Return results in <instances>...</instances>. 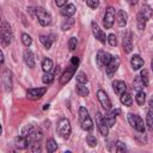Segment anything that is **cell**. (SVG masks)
Returning <instances> with one entry per match:
<instances>
[{"instance_id":"cell-10","label":"cell","mask_w":153,"mask_h":153,"mask_svg":"<svg viewBox=\"0 0 153 153\" xmlns=\"http://www.w3.org/2000/svg\"><path fill=\"white\" fill-rule=\"evenodd\" d=\"M47 92V87H36V88H29L26 92V97L31 100H37L44 96Z\"/></svg>"},{"instance_id":"cell-16","label":"cell","mask_w":153,"mask_h":153,"mask_svg":"<svg viewBox=\"0 0 153 153\" xmlns=\"http://www.w3.org/2000/svg\"><path fill=\"white\" fill-rule=\"evenodd\" d=\"M23 60L25 62V65L29 67V68H33L35 67V56H33V53L30 50V49H26L23 54Z\"/></svg>"},{"instance_id":"cell-28","label":"cell","mask_w":153,"mask_h":153,"mask_svg":"<svg viewBox=\"0 0 153 153\" xmlns=\"http://www.w3.org/2000/svg\"><path fill=\"white\" fill-rule=\"evenodd\" d=\"M53 67H54V63H53V61L47 57V59H44L42 61V69H43V72H51Z\"/></svg>"},{"instance_id":"cell-11","label":"cell","mask_w":153,"mask_h":153,"mask_svg":"<svg viewBox=\"0 0 153 153\" xmlns=\"http://www.w3.org/2000/svg\"><path fill=\"white\" fill-rule=\"evenodd\" d=\"M96 124H97V127H98L99 133H100L103 136H106V135L109 134V127L106 126L105 120H104V117L102 116L100 112H97V114H96Z\"/></svg>"},{"instance_id":"cell-15","label":"cell","mask_w":153,"mask_h":153,"mask_svg":"<svg viewBox=\"0 0 153 153\" xmlns=\"http://www.w3.org/2000/svg\"><path fill=\"white\" fill-rule=\"evenodd\" d=\"M11 75H12L11 72L5 68L4 72H2V84H4L6 91H11L12 90V76Z\"/></svg>"},{"instance_id":"cell-1","label":"cell","mask_w":153,"mask_h":153,"mask_svg":"<svg viewBox=\"0 0 153 153\" xmlns=\"http://www.w3.org/2000/svg\"><path fill=\"white\" fill-rule=\"evenodd\" d=\"M78 66H79V59H78L76 56H73V57L71 59V61H69V65H68L67 69H66V71L62 73V75L60 76V84H61V85L67 84V82L72 79V76L74 75V73H75V71H76V68H78Z\"/></svg>"},{"instance_id":"cell-21","label":"cell","mask_w":153,"mask_h":153,"mask_svg":"<svg viewBox=\"0 0 153 153\" xmlns=\"http://www.w3.org/2000/svg\"><path fill=\"white\" fill-rule=\"evenodd\" d=\"M127 19H128V14L123 10H120L116 14V20H117L118 26H121V27L126 26L127 25Z\"/></svg>"},{"instance_id":"cell-36","label":"cell","mask_w":153,"mask_h":153,"mask_svg":"<svg viewBox=\"0 0 153 153\" xmlns=\"http://www.w3.org/2000/svg\"><path fill=\"white\" fill-rule=\"evenodd\" d=\"M22 42H23V44H24L25 47H30L31 43H32V38H31L30 35L23 33V35H22Z\"/></svg>"},{"instance_id":"cell-47","label":"cell","mask_w":153,"mask_h":153,"mask_svg":"<svg viewBox=\"0 0 153 153\" xmlns=\"http://www.w3.org/2000/svg\"><path fill=\"white\" fill-rule=\"evenodd\" d=\"M151 68H152V71H153V60L151 61Z\"/></svg>"},{"instance_id":"cell-24","label":"cell","mask_w":153,"mask_h":153,"mask_svg":"<svg viewBox=\"0 0 153 153\" xmlns=\"http://www.w3.org/2000/svg\"><path fill=\"white\" fill-rule=\"evenodd\" d=\"M116 114H115V111L112 110V111H110L105 117H104V120H105V123H106V126L109 127V128H112L114 127V124H115V122H116Z\"/></svg>"},{"instance_id":"cell-23","label":"cell","mask_w":153,"mask_h":153,"mask_svg":"<svg viewBox=\"0 0 153 153\" xmlns=\"http://www.w3.org/2000/svg\"><path fill=\"white\" fill-rule=\"evenodd\" d=\"M143 87H146L145 82L142 81V79H141L140 75H136V76L134 78V80H133V88L137 92V91H142Z\"/></svg>"},{"instance_id":"cell-17","label":"cell","mask_w":153,"mask_h":153,"mask_svg":"<svg viewBox=\"0 0 153 153\" xmlns=\"http://www.w3.org/2000/svg\"><path fill=\"white\" fill-rule=\"evenodd\" d=\"M143 59L139 55V54H134L133 56H131V59H130V65H131V68L134 69V71H139V69H141L142 68V66H143Z\"/></svg>"},{"instance_id":"cell-22","label":"cell","mask_w":153,"mask_h":153,"mask_svg":"<svg viewBox=\"0 0 153 153\" xmlns=\"http://www.w3.org/2000/svg\"><path fill=\"white\" fill-rule=\"evenodd\" d=\"M74 24H75L74 18H73V17H67L66 19L62 20V23H61V29H62L63 31H68V30H71V29L74 26Z\"/></svg>"},{"instance_id":"cell-44","label":"cell","mask_w":153,"mask_h":153,"mask_svg":"<svg viewBox=\"0 0 153 153\" xmlns=\"http://www.w3.org/2000/svg\"><path fill=\"white\" fill-rule=\"evenodd\" d=\"M0 62H1V65L4 63V54L2 53H0Z\"/></svg>"},{"instance_id":"cell-5","label":"cell","mask_w":153,"mask_h":153,"mask_svg":"<svg viewBox=\"0 0 153 153\" xmlns=\"http://www.w3.org/2000/svg\"><path fill=\"white\" fill-rule=\"evenodd\" d=\"M35 14L38 19V23L42 26H48L51 24V16L43 8V7H37L35 10Z\"/></svg>"},{"instance_id":"cell-14","label":"cell","mask_w":153,"mask_h":153,"mask_svg":"<svg viewBox=\"0 0 153 153\" xmlns=\"http://www.w3.org/2000/svg\"><path fill=\"white\" fill-rule=\"evenodd\" d=\"M152 14H153L152 7H151L149 5H143V6L141 7V10L139 11V13H137V17H140V18H142L143 20L148 22V20L152 18Z\"/></svg>"},{"instance_id":"cell-41","label":"cell","mask_w":153,"mask_h":153,"mask_svg":"<svg viewBox=\"0 0 153 153\" xmlns=\"http://www.w3.org/2000/svg\"><path fill=\"white\" fill-rule=\"evenodd\" d=\"M86 4L90 8H93L96 10L98 6H99V0H86Z\"/></svg>"},{"instance_id":"cell-33","label":"cell","mask_w":153,"mask_h":153,"mask_svg":"<svg viewBox=\"0 0 153 153\" xmlns=\"http://www.w3.org/2000/svg\"><path fill=\"white\" fill-rule=\"evenodd\" d=\"M135 100H136L137 105H143L145 104V100H146V93L143 91H137L136 92Z\"/></svg>"},{"instance_id":"cell-29","label":"cell","mask_w":153,"mask_h":153,"mask_svg":"<svg viewBox=\"0 0 153 153\" xmlns=\"http://www.w3.org/2000/svg\"><path fill=\"white\" fill-rule=\"evenodd\" d=\"M121 103H122L123 105H126V106H131L133 99H131L130 94L127 93V92H124L123 94H121Z\"/></svg>"},{"instance_id":"cell-42","label":"cell","mask_w":153,"mask_h":153,"mask_svg":"<svg viewBox=\"0 0 153 153\" xmlns=\"http://www.w3.org/2000/svg\"><path fill=\"white\" fill-rule=\"evenodd\" d=\"M136 18H137V20H136V22H137V27H139L140 30H145V27H146V23H147V22L143 20V19L140 18V17H136Z\"/></svg>"},{"instance_id":"cell-19","label":"cell","mask_w":153,"mask_h":153,"mask_svg":"<svg viewBox=\"0 0 153 153\" xmlns=\"http://www.w3.org/2000/svg\"><path fill=\"white\" fill-rule=\"evenodd\" d=\"M60 12H61V14H62L65 18H67V17H73L74 13L76 12V7H75L73 4H68V5L63 6Z\"/></svg>"},{"instance_id":"cell-39","label":"cell","mask_w":153,"mask_h":153,"mask_svg":"<svg viewBox=\"0 0 153 153\" xmlns=\"http://www.w3.org/2000/svg\"><path fill=\"white\" fill-rule=\"evenodd\" d=\"M108 43L111 45V47H116L117 45V37L114 35V33H110L108 36Z\"/></svg>"},{"instance_id":"cell-30","label":"cell","mask_w":153,"mask_h":153,"mask_svg":"<svg viewBox=\"0 0 153 153\" xmlns=\"http://www.w3.org/2000/svg\"><path fill=\"white\" fill-rule=\"evenodd\" d=\"M45 147H47V151L49 153H53L57 149V143L55 142L54 139H48L47 140V143H45Z\"/></svg>"},{"instance_id":"cell-37","label":"cell","mask_w":153,"mask_h":153,"mask_svg":"<svg viewBox=\"0 0 153 153\" xmlns=\"http://www.w3.org/2000/svg\"><path fill=\"white\" fill-rule=\"evenodd\" d=\"M140 76H141V79H142V81L145 82V85L146 86H148V84H149V78H148V72H147V69H141V73H140Z\"/></svg>"},{"instance_id":"cell-7","label":"cell","mask_w":153,"mask_h":153,"mask_svg":"<svg viewBox=\"0 0 153 153\" xmlns=\"http://www.w3.org/2000/svg\"><path fill=\"white\" fill-rule=\"evenodd\" d=\"M1 41L4 45H8L12 42V30L8 23L2 22L1 25Z\"/></svg>"},{"instance_id":"cell-12","label":"cell","mask_w":153,"mask_h":153,"mask_svg":"<svg viewBox=\"0 0 153 153\" xmlns=\"http://www.w3.org/2000/svg\"><path fill=\"white\" fill-rule=\"evenodd\" d=\"M91 29H92V32H93L94 37H96L99 42L105 43V42L108 41V37L105 36V32L99 27V25H98L96 22H92V23H91Z\"/></svg>"},{"instance_id":"cell-8","label":"cell","mask_w":153,"mask_h":153,"mask_svg":"<svg viewBox=\"0 0 153 153\" xmlns=\"http://www.w3.org/2000/svg\"><path fill=\"white\" fill-rule=\"evenodd\" d=\"M120 63H121L120 56H112V57H111L110 62H109L108 66L105 67V72H106V75H108L109 78H111V76L116 73L117 68L120 67Z\"/></svg>"},{"instance_id":"cell-34","label":"cell","mask_w":153,"mask_h":153,"mask_svg":"<svg viewBox=\"0 0 153 153\" xmlns=\"http://www.w3.org/2000/svg\"><path fill=\"white\" fill-rule=\"evenodd\" d=\"M76 81L78 82H81V84H86L87 81H88V79H87V76H86V74L82 72V71H80V72H78L76 73Z\"/></svg>"},{"instance_id":"cell-35","label":"cell","mask_w":153,"mask_h":153,"mask_svg":"<svg viewBox=\"0 0 153 153\" xmlns=\"http://www.w3.org/2000/svg\"><path fill=\"white\" fill-rule=\"evenodd\" d=\"M86 142H87V145H88L90 147H96V145H97V139H96V136H93L92 134H87V135H86Z\"/></svg>"},{"instance_id":"cell-3","label":"cell","mask_w":153,"mask_h":153,"mask_svg":"<svg viewBox=\"0 0 153 153\" xmlns=\"http://www.w3.org/2000/svg\"><path fill=\"white\" fill-rule=\"evenodd\" d=\"M57 133L65 140H67L71 136L72 127H71V122L67 118H61L59 121V123H57Z\"/></svg>"},{"instance_id":"cell-25","label":"cell","mask_w":153,"mask_h":153,"mask_svg":"<svg viewBox=\"0 0 153 153\" xmlns=\"http://www.w3.org/2000/svg\"><path fill=\"white\" fill-rule=\"evenodd\" d=\"M75 90H76V93H78L80 97H87L88 93H90L88 88H87L84 84H81V82H78V84H76Z\"/></svg>"},{"instance_id":"cell-46","label":"cell","mask_w":153,"mask_h":153,"mask_svg":"<svg viewBox=\"0 0 153 153\" xmlns=\"http://www.w3.org/2000/svg\"><path fill=\"white\" fill-rule=\"evenodd\" d=\"M137 2V0H130V4H136Z\"/></svg>"},{"instance_id":"cell-40","label":"cell","mask_w":153,"mask_h":153,"mask_svg":"<svg viewBox=\"0 0 153 153\" xmlns=\"http://www.w3.org/2000/svg\"><path fill=\"white\" fill-rule=\"evenodd\" d=\"M116 152H126L127 151V147L126 145L122 142V141H117L116 142V148H115Z\"/></svg>"},{"instance_id":"cell-26","label":"cell","mask_w":153,"mask_h":153,"mask_svg":"<svg viewBox=\"0 0 153 153\" xmlns=\"http://www.w3.org/2000/svg\"><path fill=\"white\" fill-rule=\"evenodd\" d=\"M123 50L127 54H129L133 50V43H131V36L130 35L123 39Z\"/></svg>"},{"instance_id":"cell-20","label":"cell","mask_w":153,"mask_h":153,"mask_svg":"<svg viewBox=\"0 0 153 153\" xmlns=\"http://www.w3.org/2000/svg\"><path fill=\"white\" fill-rule=\"evenodd\" d=\"M29 140L25 137V136H17L16 139H14V145H16V147L18 148V149H25V148H27V146H29Z\"/></svg>"},{"instance_id":"cell-38","label":"cell","mask_w":153,"mask_h":153,"mask_svg":"<svg viewBox=\"0 0 153 153\" xmlns=\"http://www.w3.org/2000/svg\"><path fill=\"white\" fill-rule=\"evenodd\" d=\"M76 45H78V39H76L75 37H71L69 41H68V48H69V50H71V51L75 50Z\"/></svg>"},{"instance_id":"cell-13","label":"cell","mask_w":153,"mask_h":153,"mask_svg":"<svg viewBox=\"0 0 153 153\" xmlns=\"http://www.w3.org/2000/svg\"><path fill=\"white\" fill-rule=\"evenodd\" d=\"M111 55L108 53V51H103V50H99L98 51V54H97V57H96V60H97V63L100 66V67H106L108 66V63L110 62V60H111Z\"/></svg>"},{"instance_id":"cell-32","label":"cell","mask_w":153,"mask_h":153,"mask_svg":"<svg viewBox=\"0 0 153 153\" xmlns=\"http://www.w3.org/2000/svg\"><path fill=\"white\" fill-rule=\"evenodd\" d=\"M39 41H41V43L44 45V48H45V49H50V48H51L53 41H51V38H50V37L44 36V35H41V36H39Z\"/></svg>"},{"instance_id":"cell-4","label":"cell","mask_w":153,"mask_h":153,"mask_svg":"<svg viewBox=\"0 0 153 153\" xmlns=\"http://www.w3.org/2000/svg\"><path fill=\"white\" fill-rule=\"evenodd\" d=\"M128 122L139 133H145V123H143L142 118L139 115H135V114H131V112L128 114Z\"/></svg>"},{"instance_id":"cell-45","label":"cell","mask_w":153,"mask_h":153,"mask_svg":"<svg viewBox=\"0 0 153 153\" xmlns=\"http://www.w3.org/2000/svg\"><path fill=\"white\" fill-rule=\"evenodd\" d=\"M149 106H151V109L153 110V97H152L151 100H149Z\"/></svg>"},{"instance_id":"cell-18","label":"cell","mask_w":153,"mask_h":153,"mask_svg":"<svg viewBox=\"0 0 153 153\" xmlns=\"http://www.w3.org/2000/svg\"><path fill=\"white\" fill-rule=\"evenodd\" d=\"M112 88H114L116 94L121 96L127 91V84L124 81H122V80H115L112 82Z\"/></svg>"},{"instance_id":"cell-43","label":"cell","mask_w":153,"mask_h":153,"mask_svg":"<svg viewBox=\"0 0 153 153\" xmlns=\"http://www.w3.org/2000/svg\"><path fill=\"white\" fill-rule=\"evenodd\" d=\"M67 1H68V0H55V4H56L59 7H61V8H62L63 6H66V5H67Z\"/></svg>"},{"instance_id":"cell-6","label":"cell","mask_w":153,"mask_h":153,"mask_svg":"<svg viewBox=\"0 0 153 153\" xmlns=\"http://www.w3.org/2000/svg\"><path fill=\"white\" fill-rule=\"evenodd\" d=\"M115 18H116V13H115V8L109 6L105 11L104 18H103V24L105 29H111L114 23H115Z\"/></svg>"},{"instance_id":"cell-9","label":"cell","mask_w":153,"mask_h":153,"mask_svg":"<svg viewBox=\"0 0 153 153\" xmlns=\"http://www.w3.org/2000/svg\"><path fill=\"white\" fill-rule=\"evenodd\" d=\"M97 98H98V100H99L102 108H103L105 111H109V110L111 109V100H110L109 96L105 93V91L98 90V92H97Z\"/></svg>"},{"instance_id":"cell-27","label":"cell","mask_w":153,"mask_h":153,"mask_svg":"<svg viewBox=\"0 0 153 153\" xmlns=\"http://www.w3.org/2000/svg\"><path fill=\"white\" fill-rule=\"evenodd\" d=\"M54 79H55V74H54L53 72H44V74H43V76H42V81H43L45 85L51 84V82L54 81Z\"/></svg>"},{"instance_id":"cell-2","label":"cell","mask_w":153,"mask_h":153,"mask_svg":"<svg viewBox=\"0 0 153 153\" xmlns=\"http://www.w3.org/2000/svg\"><path fill=\"white\" fill-rule=\"evenodd\" d=\"M79 121H80V126L84 130H88V131L93 130V122L88 115V111L84 106L79 108Z\"/></svg>"},{"instance_id":"cell-31","label":"cell","mask_w":153,"mask_h":153,"mask_svg":"<svg viewBox=\"0 0 153 153\" xmlns=\"http://www.w3.org/2000/svg\"><path fill=\"white\" fill-rule=\"evenodd\" d=\"M146 126L149 131H153V110H149L146 115Z\"/></svg>"}]
</instances>
